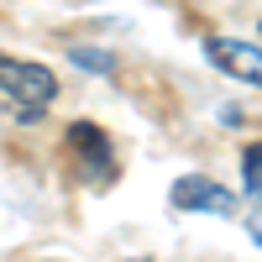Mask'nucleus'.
<instances>
[{"mask_svg": "<svg viewBox=\"0 0 262 262\" xmlns=\"http://www.w3.org/2000/svg\"><path fill=\"white\" fill-rule=\"evenodd\" d=\"M0 95H11L27 111H42V105L58 100V79L42 63H21V58H0Z\"/></svg>", "mask_w": 262, "mask_h": 262, "instance_id": "nucleus-1", "label": "nucleus"}, {"mask_svg": "<svg viewBox=\"0 0 262 262\" xmlns=\"http://www.w3.org/2000/svg\"><path fill=\"white\" fill-rule=\"evenodd\" d=\"M168 200L179 210H210V215H231L236 210V194L221 189L215 179H205V173H184V179L168 189Z\"/></svg>", "mask_w": 262, "mask_h": 262, "instance_id": "nucleus-2", "label": "nucleus"}, {"mask_svg": "<svg viewBox=\"0 0 262 262\" xmlns=\"http://www.w3.org/2000/svg\"><path fill=\"white\" fill-rule=\"evenodd\" d=\"M210 58L221 63L226 74L262 84V48H252V42H236V37H215V42H210Z\"/></svg>", "mask_w": 262, "mask_h": 262, "instance_id": "nucleus-3", "label": "nucleus"}, {"mask_svg": "<svg viewBox=\"0 0 262 262\" xmlns=\"http://www.w3.org/2000/svg\"><path fill=\"white\" fill-rule=\"evenodd\" d=\"M69 147L84 158V168H111V142H105V131L100 126H90V121H74L69 126Z\"/></svg>", "mask_w": 262, "mask_h": 262, "instance_id": "nucleus-4", "label": "nucleus"}, {"mask_svg": "<svg viewBox=\"0 0 262 262\" xmlns=\"http://www.w3.org/2000/svg\"><path fill=\"white\" fill-rule=\"evenodd\" d=\"M247 194L252 200H262V147H247Z\"/></svg>", "mask_w": 262, "mask_h": 262, "instance_id": "nucleus-5", "label": "nucleus"}, {"mask_svg": "<svg viewBox=\"0 0 262 262\" xmlns=\"http://www.w3.org/2000/svg\"><path fill=\"white\" fill-rule=\"evenodd\" d=\"M74 63H84V69H100V74H111V69H116L111 53H90V48H74Z\"/></svg>", "mask_w": 262, "mask_h": 262, "instance_id": "nucleus-6", "label": "nucleus"}, {"mask_svg": "<svg viewBox=\"0 0 262 262\" xmlns=\"http://www.w3.org/2000/svg\"><path fill=\"white\" fill-rule=\"evenodd\" d=\"M247 231H252V242H262V215H257V221H252Z\"/></svg>", "mask_w": 262, "mask_h": 262, "instance_id": "nucleus-7", "label": "nucleus"}]
</instances>
